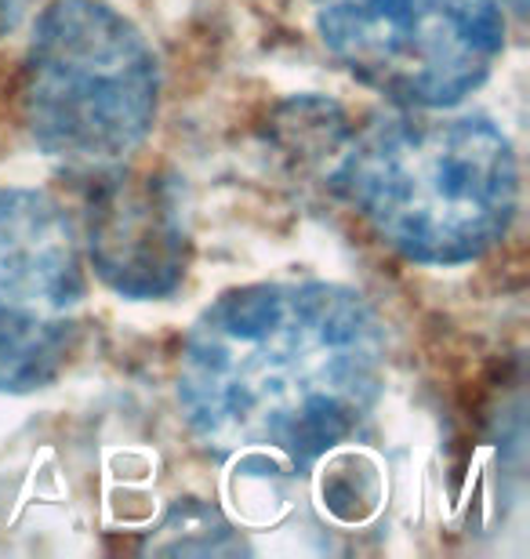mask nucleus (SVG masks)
<instances>
[{
    "mask_svg": "<svg viewBox=\"0 0 530 559\" xmlns=\"http://www.w3.org/2000/svg\"><path fill=\"white\" fill-rule=\"evenodd\" d=\"M505 4H509L513 11H520V15H523V11H527V0H505Z\"/></svg>",
    "mask_w": 530,
    "mask_h": 559,
    "instance_id": "obj_9",
    "label": "nucleus"
},
{
    "mask_svg": "<svg viewBox=\"0 0 530 559\" xmlns=\"http://www.w3.org/2000/svg\"><path fill=\"white\" fill-rule=\"evenodd\" d=\"M81 248L120 298H172L189 265L182 189L161 171H128L123 164L92 171Z\"/></svg>",
    "mask_w": 530,
    "mask_h": 559,
    "instance_id": "obj_6",
    "label": "nucleus"
},
{
    "mask_svg": "<svg viewBox=\"0 0 530 559\" xmlns=\"http://www.w3.org/2000/svg\"><path fill=\"white\" fill-rule=\"evenodd\" d=\"M84 301L73 215L48 189L0 186V393H37L66 371Z\"/></svg>",
    "mask_w": 530,
    "mask_h": 559,
    "instance_id": "obj_5",
    "label": "nucleus"
},
{
    "mask_svg": "<svg viewBox=\"0 0 530 559\" xmlns=\"http://www.w3.org/2000/svg\"><path fill=\"white\" fill-rule=\"evenodd\" d=\"M331 189L400 259L455 270L509 237L520 156L483 114L400 109L345 145Z\"/></svg>",
    "mask_w": 530,
    "mask_h": 559,
    "instance_id": "obj_2",
    "label": "nucleus"
},
{
    "mask_svg": "<svg viewBox=\"0 0 530 559\" xmlns=\"http://www.w3.org/2000/svg\"><path fill=\"white\" fill-rule=\"evenodd\" d=\"M386 367V323L360 290L266 280L225 290L189 323L178 407L208 454L302 473L370 418Z\"/></svg>",
    "mask_w": 530,
    "mask_h": 559,
    "instance_id": "obj_1",
    "label": "nucleus"
},
{
    "mask_svg": "<svg viewBox=\"0 0 530 559\" xmlns=\"http://www.w3.org/2000/svg\"><path fill=\"white\" fill-rule=\"evenodd\" d=\"M172 531H186V538L178 534L164 552H240L244 549L240 538H233L229 523H225L211 506H200L193 498L178 501V506L164 516L156 534H172Z\"/></svg>",
    "mask_w": 530,
    "mask_h": 559,
    "instance_id": "obj_7",
    "label": "nucleus"
},
{
    "mask_svg": "<svg viewBox=\"0 0 530 559\" xmlns=\"http://www.w3.org/2000/svg\"><path fill=\"white\" fill-rule=\"evenodd\" d=\"M33 0H0V37L19 29V22L30 15Z\"/></svg>",
    "mask_w": 530,
    "mask_h": 559,
    "instance_id": "obj_8",
    "label": "nucleus"
},
{
    "mask_svg": "<svg viewBox=\"0 0 530 559\" xmlns=\"http://www.w3.org/2000/svg\"><path fill=\"white\" fill-rule=\"evenodd\" d=\"M313 22L360 84L397 109H455L505 55L502 0H313Z\"/></svg>",
    "mask_w": 530,
    "mask_h": 559,
    "instance_id": "obj_4",
    "label": "nucleus"
},
{
    "mask_svg": "<svg viewBox=\"0 0 530 559\" xmlns=\"http://www.w3.org/2000/svg\"><path fill=\"white\" fill-rule=\"evenodd\" d=\"M161 109V62L109 0H48L22 70L30 139L73 171H106L142 150Z\"/></svg>",
    "mask_w": 530,
    "mask_h": 559,
    "instance_id": "obj_3",
    "label": "nucleus"
}]
</instances>
